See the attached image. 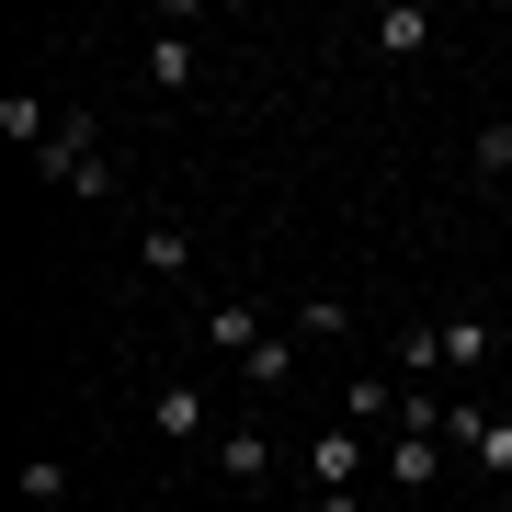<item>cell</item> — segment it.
Listing matches in <instances>:
<instances>
[{"label": "cell", "instance_id": "cell-1", "mask_svg": "<svg viewBox=\"0 0 512 512\" xmlns=\"http://www.w3.org/2000/svg\"><path fill=\"white\" fill-rule=\"evenodd\" d=\"M35 171H46V183H69V194H114V160H103V114H57V137L35 148Z\"/></svg>", "mask_w": 512, "mask_h": 512}, {"label": "cell", "instance_id": "cell-2", "mask_svg": "<svg viewBox=\"0 0 512 512\" xmlns=\"http://www.w3.org/2000/svg\"><path fill=\"white\" fill-rule=\"evenodd\" d=\"M365 467H376V433H353V421H330V433L308 444V478H319V490H365Z\"/></svg>", "mask_w": 512, "mask_h": 512}, {"label": "cell", "instance_id": "cell-3", "mask_svg": "<svg viewBox=\"0 0 512 512\" xmlns=\"http://www.w3.org/2000/svg\"><path fill=\"white\" fill-rule=\"evenodd\" d=\"M148 433H160L171 456H194V444H205V387H183V376L148 387Z\"/></svg>", "mask_w": 512, "mask_h": 512}, {"label": "cell", "instance_id": "cell-4", "mask_svg": "<svg viewBox=\"0 0 512 512\" xmlns=\"http://www.w3.org/2000/svg\"><path fill=\"white\" fill-rule=\"evenodd\" d=\"M217 478H228V490H262V478H274V433H251V421L217 433Z\"/></svg>", "mask_w": 512, "mask_h": 512}, {"label": "cell", "instance_id": "cell-5", "mask_svg": "<svg viewBox=\"0 0 512 512\" xmlns=\"http://www.w3.org/2000/svg\"><path fill=\"white\" fill-rule=\"evenodd\" d=\"M376 478H387V490H433V478H444V444H433V433H399V444L376 456Z\"/></svg>", "mask_w": 512, "mask_h": 512}, {"label": "cell", "instance_id": "cell-6", "mask_svg": "<svg viewBox=\"0 0 512 512\" xmlns=\"http://www.w3.org/2000/svg\"><path fill=\"white\" fill-rule=\"evenodd\" d=\"M137 262H148V274H160V285L183 274V262H194V239H183V217H148V228H137Z\"/></svg>", "mask_w": 512, "mask_h": 512}, {"label": "cell", "instance_id": "cell-7", "mask_svg": "<svg viewBox=\"0 0 512 512\" xmlns=\"http://www.w3.org/2000/svg\"><path fill=\"white\" fill-rule=\"evenodd\" d=\"M205 342H217V353H251V342H274V330H262L251 296H228V308H205Z\"/></svg>", "mask_w": 512, "mask_h": 512}, {"label": "cell", "instance_id": "cell-8", "mask_svg": "<svg viewBox=\"0 0 512 512\" xmlns=\"http://www.w3.org/2000/svg\"><path fill=\"white\" fill-rule=\"evenodd\" d=\"M421 46H433V12H421V0L376 12V57H421Z\"/></svg>", "mask_w": 512, "mask_h": 512}, {"label": "cell", "instance_id": "cell-9", "mask_svg": "<svg viewBox=\"0 0 512 512\" xmlns=\"http://www.w3.org/2000/svg\"><path fill=\"white\" fill-rule=\"evenodd\" d=\"M342 421L376 433V421H410V399H387V376H353V387H342Z\"/></svg>", "mask_w": 512, "mask_h": 512}, {"label": "cell", "instance_id": "cell-10", "mask_svg": "<svg viewBox=\"0 0 512 512\" xmlns=\"http://www.w3.org/2000/svg\"><path fill=\"white\" fill-rule=\"evenodd\" d=\"M148 80L160 92H194V35H148Z\"/></svg>", "mask_w": 512, "mask_h": 512}, {"label": "cell", "instance_id": "cell-11", "mask_svg": "<svg viewBox=\"0 0 512 512\" xmlns=\"http://www.w3.org/2000/svg\"><path fill=\"white\" fill-rule=\"evenodd\" d=\"M239 376H251V387H285V376H296V342H285V330H274V342H251V353H239Z\"/></svg>", "mask_w": 512, "mask_h": 512}, {"label": "cell", "instance_id": "cell-12", "mask_svg": "<svg viewBox=\"0 0 512 512\" xmlns=\"http://www.w3.org/2000/svg\"><path fill=\"white\" fill-rule=\"evenodd\" d=\"M444 330V365H490V319H433Z\"/></svg>", "mask_w": 512, "mask_h": 512}, {"label": "cell", "instance_id": "cell-13", "mask_svg": "<svg viewBox=\"0 0 512 512\" xmlns=\"http://www.w3.org/2000/svg\"><path fill=\"white\" fill-rule=\"evenodd\" d=\"M342 330H353L342 296H308V308H296V342H342Z\"/></svg>", "mask_w": 512, "mask_h": 512}, {"label": "cell", "instance_id": "cell-14", "mask_svg": "<svg viewBox=\"0 0 512 512\" xmlns=\"http://www.w3.org/2000/svg\"><path fill=\"white\" fill-rule=\"evenodd\" d=\"M46 501H69V467H57V456L23 467V512H46Z\"/></svg>", "mask_w": 512, "mask_h": 512}, {"label": "cell", "instance_id": "cell-15", "mask_svg": "<svg viewBox=\"0 0 512 512\" xmlns=\"http://www.w3.org/2000/svg\"><path fill=\"white\" fill-rule=\"evenodd\" d=\"M478 183H512V126H478Z\"/></svg>", "mask_w": 512, "mask_h": 512}, {"label": "cell", "instance_id": "cell-16", "mask_svg": "<svg viewBox=\"0 0 512 512\" xmlns=\"http://www.w3.org/2000/svg\"><path fill=\"white\" fill-rule=\"evenodd\" d=\"M421 512H467V501H421Z\"/></svg>", "mask_w": 512, "mask_h": 512}]
</instances>
